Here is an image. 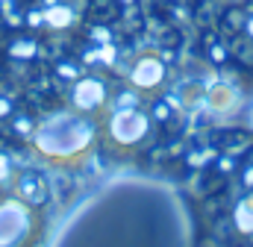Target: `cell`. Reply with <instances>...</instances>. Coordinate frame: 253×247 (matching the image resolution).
Masks as SVG:
<instances>
[{"label":"cell","instance_id":"1","mask_svg":"<svg viewBox=\"0 0 253 247\" xmlns=\"http://www.w3.org/2000/svg\"><path fill=\"white\" fill-rule=\"evenodd\" d=\"M91 138H94V132H91L88 121L74 118V115H56L36 129L33 144L50 162H71L91 147Z\"/></svg>","mask_w":253,"mask_h":247},{"label":"cell","instance_id":"2","mask_svg":"<svg viewBox=\"0 0 253 247\" xmlns=\"http://www.w3.org/2000/svg\"><path fill=\"white\" fill-rule=\"evenodd\" d=\"M33 212L24 200H3L0 203V247H24L33 236Z\"/></svg>","mask_w":253,"mask_h":247},{"label":"cell","instance_id":"3","mask_svg":"<svg viewBox=\"0 0 253 247\" xmlns=\"http://www.w3.org/2000/svg\"><path fill=\"white\" fill-rule=\"evenodd\" d=\"M144 132H147V121H144L135 109H121V112L112 118V135H115L121 144H135Z\"/></svg>","mask_w":253,"mask_h":247},{"label":"cell","instance_id":"4","mask_svg":"<svg viewBox=\"0 0 253 247\" xmlns=\"http://www.w3.org/2000/svg\"><path fill=\"white\" fill-rule=\"evenodd\" d=\"M15 191H18V200H24V203H42V200H47V180L36 171H27L18 177Z\"/></svg>","mask_w":253,"mask_h":247},{"label":"cell","instance_id":"5","mask_svg":"<svg viewBox=\"0 0 253 247\" xmlns=\"http://www.w3.org/2000/svg\"><path fill=\"white\" fill-rule=\"evenodd\" d=\"M9 180H12V165L6 156H0V185H6Z\"/></svg>","mask_w":253,"mask_h":247}]
</instances>
